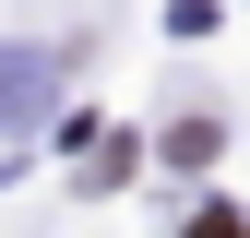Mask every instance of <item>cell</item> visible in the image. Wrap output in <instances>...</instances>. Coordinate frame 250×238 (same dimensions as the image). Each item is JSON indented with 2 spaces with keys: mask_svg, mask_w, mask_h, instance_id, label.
Returning a JSON list of instances; mask_svg holds the SVG:
<instances>
[{
  "mask_svg": "<svg viewBox=\"0 0 250 238\" xmlns=\"http://www.w3.org/2000/svg\"><path fill=\"white\" fill-rule=\"evenodd\" d=\"M191 238H250V226H238V215H227V202H214V215H203V226H191Z\"/></svg>",
  "mask_w": 250,
  "mask_h": 238,
  "instance_id": "obj_1",
  "label": "cell"
}]
</instances>
